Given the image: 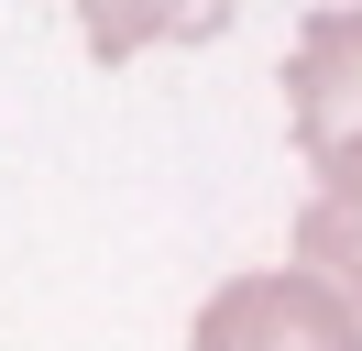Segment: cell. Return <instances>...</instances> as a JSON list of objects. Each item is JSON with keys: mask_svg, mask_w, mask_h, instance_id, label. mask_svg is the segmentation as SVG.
I'll use <instances>...</instances> for the list:
<instances>
[{"mask_svg": "<svg viewBox=\"0 0 362 351\" xmlns=\"http://www.w3.org/2000/svg\"><path fill=\"white\" fill-rule=\"evenodd\" d=\"M286 132L308 197H362V0H318L286 44Z\"/></svg>", "mask_w": 362, "mask_h": 351, "instance_id": "6da1fadb", "label": "cell"}, {"mask_svg": "<svg viewBox=\"0 0 362 351\" xmlns=\"http://www.w3.org/2000/svg\"><path fill=\"white\" fill-rule=\"evenodd\" d=\"M187 351H362V318L308 263H252L187 318Z\"/></svg>", "mask_w": 362, "mask_h": 351, "instance_id": "7a4b0ae2", "label": "cell"}, {"mask_svg": "<svg viewBox=\"0 0 362 351\" xmlns=\"http://www.w3.org/2000/svg\"><path fill=\"white\" fill-rule=\"evenodd\" d=\"M230 22V0H77V44L99 66H132L154 44H209Z\"/></svg>", "mask_w": 362, "mask_h": 351, "instance_id": "3957f363", "label": "cell"}, {"mask_svg": "<svg viewBox=\"0 0 362 351\" xmlns=\"http://www.w3.org/2000/svg\"><path fill=\"white\" fill-rule=\"evenodd\" d=\"M286 263H308V275H318V285H329V297L362 318V197H308V209H296Z\"/></svg>", "mask_w": 362, "mask_h": 351, "instance_id": "277c9868", "label": "cell"}]
</instances>
